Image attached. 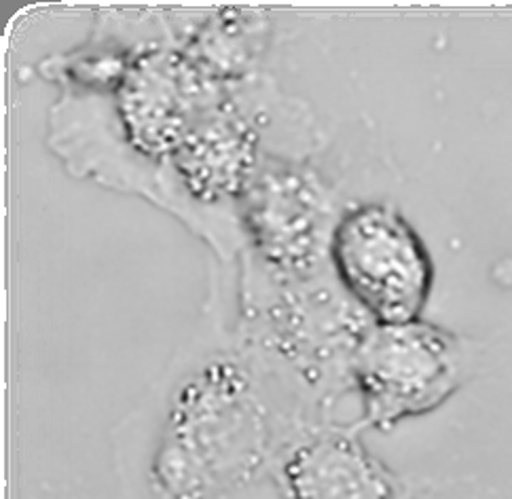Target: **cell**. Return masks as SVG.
<instances>
[{
  "label": "cell",
  "instance_id": "obj_1",
  "mask_svg": "<svg viewBox=\"0 0 512 499\" xmlns=\"http://www.w3.org/2000/svg\"><path fill=\"white\" fill-rule=\"evenodd\" d=\"M269 419L248 368L214 358L172 404L153 459L159 499H233L267 466Z\"/></svg>",
  "mask_w": 512,
  "mask_h": 499
},
{
  "label": "cell",
  "instance_id": "obj_2",
  "mask_svg": "<svg viewBox=\"0 0 512 499\" xmlns=\"http://www.w3.org/2000/svg\"><path fill=\"white\" fill-rule=\"evenodd\" d=\"M464 347L453 332L424 318L371 324L350 362L362 400L360 428L388 432L445 404L464 381Z\"/></svg>",
  "mask_w": 512,
  "mask_h": 499
},
{
  "label": "cell",
  "instance_id": "obj_3",
  "mask_svg": "<svg viewBox=\"0 0 512 499\" xmlns=\"http://www.w3.org/2000/svg\"><path fill=\"white\" fill-rule=\"evenodd\" d=\"M328 256L341 286L373 324L424 318L434 265L424 239L388 203H364L331 231Z\"/></svg>",
  "mask_w": 512,
  "mask_h": 499
},
{
  "label": "cell",
  "instance_id": "obj_4",
  "mask_svg": "<svg viewBox=\"0 0 512 499\" xmlns=\"http://www.w3.org/2000/svg\"><path fill=\"white\" fill-rule=\"evenodd\" d=\"M244 199V220L263 265L280 282H309L331 246L328 203L320 182L292 165L256 172Z\"/></svg>",
  "mask_w": 512,
  "mask_h": 499
},
{
  "label": "cell",
  "instance_id": "obj_5",
  "mask_svg": "<svg viewBox=\"0 0 512 499\" xmlns=\"http://www.w3.org/2000/svg\"><path fill=\"white\" fill-rule=\"evenodd\" d=\"M216 81L187 55H155L136 66L121 96V117L130 140L146 155H172L195 119L214 100Z\"/></svg>",
  "mask_w": 512,
  "mask_h": 499
},
{
  "label": "cell",
  "instance_id": "obj_6",
  "mask_svg": "<svg viewBox=\"0 0 512 499\" xmlns=\"http://www.w3.org/2000/svg\"><path fill=\"white\" fill-rule=\"evenodd\" d=\"M282 476L290 499H400L394 474L354 430H322L301 440Z\"/></svg>",
  "mask_w": 512,
  "mask_h": 499
},
{
  "label": "cell",
  "instance_id": "obj_7",
  "mask_svg": "<svg viewBox=\"0 0 512 499\" xmlns=\"http://www.w3.org/2000/svg\"><path fill=\"white\" fill-rule=\"evenodd\" d=\"M254 129L235 108L214 102L172 153L189 193L204 201L244 195L256 174Z\"/></svg>",
  "mask_w": 512,
  "mask_h": 499
}]
</instances>
